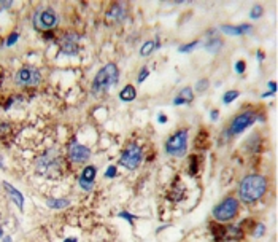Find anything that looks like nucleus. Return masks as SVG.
<instances>
[{
  "instance_id": "nucleus-1",
  "label": "nucleus",
  "mask_w": 278,
  "mask_h": 242,
  "mask_svg": "<svg viewBox=\"0 0 278 242\" xmlns=\"http://www.w3.org/2000/svg\"><path fill=\"white\" fill-rule=\"evenodd\" d=\"M267 190V180L262 175H248L239 186V196L243 203L253 204L264 196Z\"/></svg>"
},
{
  "instance_id": "nucleus-2",
  "label": "nucleus",
  "mask_w": 278,
  "mask_h": 242,
  "mask_svg": "<svg viewBox=\"0 0 278 242\" xmlns=\"http://www.w3.org/2000/svg\"><path fill=\"white\" fill-rule=\"evenodd\" d=\"M118 77H120V70H118L116 64L110 62V64L103 66L99 72H97L95 78L93 81V93L94 94H102L105 93L108 88L118 83Z\"/></svg>"
},
{
  "instance_id": "nucleus-3",
  "label": "nucleus",
  "mask_w": 278,
  "mask_h": 242,
  "mask_svg": "<svg viewBox=\"0 0 278 242\" xmlns=\"http://www.w3.org/2000/svg\"><path fill=\"white\" fill-rule=\"evenodd\" d=\"M239 212V201L232 196H229L215 207L213 209V217L218 222H231L232 218H235Z\"/></svg>"
},
{
  "instance_id": "nucleus-4",
  "label": "nucleus",
  "mask_w": 278,
  "mask_h": 242,
  "mask_svg": "<svg viewBox=\"0 0 278 242\" xmlns=\"http://www.w3.org/2000/svg\"><path fill=\"white\" fill-rule=\"evenodd\" d=\"M186 150H187V131L186 129L177 131V133L170 136L169 140L165 142V151L167 155L170 156L182 158L186 155Z\"/></svg>"
},
{
  "instance_id": "nucleus-5",
  "label": "nucleus",
  "mask_w": 278,
  "mask_h": 242,
  "mask_svg": "<svg viewBox=\"0 0 278 242\" xmlns=\"http://www.w3.org/2000/svg\"><path fill=\"white\" fill-rule=\"evenodd\" d=\"M142 160H143V151H142V148L138 147V145L132 143V145H129V147L123 151L120 163H121V166H124L126 169L134 171V169L138 168V166H140Z\"/></svg>"
},
{
  "instance_id": "nucleus-6",
  "label": "nucleus",
  "mask_w": 278,
  "mask_h": 242,
  "mask_svg": "<svg viewBox=\"0 0 278 242\" xmlns=\"http://www.w3.org/2000/svg\"><path fill=\"white\" fill-rule=\"evenodd\" d=\"M41 80V73L35 67H23L16 73V83L23 86H35Z\"/></svg>"
},
{
  "instance_id": "nucleus-7",
  "label": "nucleus",
  "mask_w": 278,
  "mask_h": 242,
  "mask_svg": "<svg viewBox=\"0 0 278 242\" xmlns=\"http://www.w3.org/2000/svg\"><path fill=\"white\" fill-rule=\"evenodd\" d=\"M58 24V15L53 10H43L35 15L33 18V26L37 29H43V31H50Z\"/></svg>"
},
{
  "instance_id": "nucleus-8",
  "label": "nucleus",
  "mask_w": 278,
  "mask_h": 242,
  "mask_svg": "<svg viewBox=\"0 0 278 242\" xmlns=\"http://www.w3.org/2000/svg\"><path fill=\"white\" fill-rule=\"evenodd\" d=\"M254 121H256L254 112H243L237 115L231 124V134H240L242 131H245L248 126H251Z\"/></svg>"
},
{
  "instance_id": "nucleus-9",
  "label": "nucleus",
  "mask_w": 278,
  "mask_h": 242,
  "mask_svg": "<svg viewBox=\"0 0 278 242\" xmlns=\"http://www.w3.org/2000/svg\"><path fill=\"white\" fill-rule=\"evenodd\" d=\"M68 156H70V160L73 163H85L89 160V156H91V150L85 145L81 143H70V147H68Z\"/></svg>"
},
{
  "instance_id": "nucleus-10",
  "label": "nucleus",
  "mask_w": 278,
  "mask_h": 242,
  "mask_svg": "<svg viewBox=\"0 0 278 242\" xmlns=\"http://www.w3.org/2000/svg\"><path fill=\"white\" fill-rule=\"evenodd\" d=\"M76 41H78V37L76 35H67L62 38V51H64L65 54H76L78 53V45H76Z\"/></svg>"
},
{
  "instance_id": "nucleus-11",
  "label": "nucleus",
  "mask_w": 278,
  "mask_h": 242,
  "mask_svg": "<svg viewBox=\"0 0 278 242\" xmlns=\"http://www.w3.org/2000/svg\"><path fill=\"white\" fill-rule=\"evenodd\" d=\"M3 188L6 190V193H8V196L15 201V204L18 206V209L19 210H23L24 209V196H23V193H19V190H16L15 186H11L10 183H3Z\"/></svg>"
},
{
  "instance_id": "nucleus-12",
  "label": "nucleus",
  "mask_w": 278,
  "mask_h": 242,
  "mask_svg": "<svg viewBox=\"0 0 278 242\" xmlns=\"http://www.w3.org/2000/svg\"><path fill=\"white\" fill-rule=\"evenodd\" d=\"M221 31L229 35H243V34L251 32V26L242 24V26H221Z\"/></svg>"
},
{
  "instance_id": "nucleus-13",
  "label": "nucleus",
  "mask_w": 278,
  "mask_h": 242,
  "mask_svg": "<svg viewBox=\"0 0 278 242\" xmlns=\"http://www.w3.org/2000/svg\"><path fill=\"white\" fill-rule=\"evenodd\" d=\"M192 99H194L192 89L191 88H183L177 98L173 99V104H175V105H183V104H191Z\"/></svg>"
},
{
  "instance_id": "nucleus-14",
  "label": "nucleus",
  "mask_w": 278,
  "mask_h": 242,
  "mask_svg": "<svg viewBox=\"0 0 278 242\" xmlns=\"http://www.w3.org/2000/svg\"><path fill=\"white\" fill-rule=\"evenodd\" d=\"M135 96H137V91H135V88L132 86V85L124 86V88H123V91L120 93V98H121V101H124V102L134 101V99H135Z\"/></svg>"
},
{
  "instance_id": "nucleus-15",
  "label": "nucleus",
  "mask_w": 278,
  "mask_h": 242,
  "mask_svg": "<svg viewBox=\"0 0 278 242\" xmlns=\"http://www.w3.org/2000/svg\"><path fill=\"white\" fill-rule=\"evenodd\" d=\"M154 48H156V41L154 40H148V41H145L143 46L140 48V54L143 58H147L150 56V54L154 51Z\"/></svg>"
},
{
  "instance_id": "nucleus-16",
  "label": "nucleus",
  "mask_w": 278,
  "mask_h": 242,
  "mask_svg": "<svg viewBox=\"0 0 278 242\" xmlns=\"http://www.w3.org/2000/svg\"><path fill=\"white\" fill-rule=\"evenodd\" d=\"M95 168L94 166H89V168H86L85 171H83V174L80 178H83V180H86V182H93L94 183V178H95Z\"/></svg>"
},
{
  "instance_id": "nucleus-17",
  "label": "nucleus",
  "mask_w": 278,
  "mask_h": 242,
  "mask_svg": "<svg viewBox=\"0 0 278 242\" xmlns=\"http://www.w3.org/2000/svg\"><path fill=\"white\" fill-rule=\"evenodd\" d=\"M124 15H126V11H124V6L120 5V3H116L113 6V11L110 13V18H115V21H120L124 18Z\"/></svg>"
},
{
  "instance_id": "nucleus-18",
  "label": "nucleus",
  "mask_w": 278,
  "mask_h": 242,
  "mask_svg": "<svg viewBox=\"0 0 278 242\" xmlns=\"http://www.w3.org/2000/svg\"><path fill=\"white\" fill-rule=\"evenodd\" d=\"M46 204L51 209H64V207L68 206V201H65V199H50Z\"/></svg>"
},
{
  "instance_id": "nucleus-19",
  "label": "nucleus",
  "mask_w": 278,
  "mask_h": 242,
  "mask_svg": "<svg viewBox=\"0 0 278 242\" xmlns=\"http://www.w3.org/2000/svg\"><path fill=\"white\" fill-rule=\"evenodd\" d=\"M237 98H239V91L232 89V91H227L224 96H222V102H224V104H231L232 101H235Z\"/></svg>"
},
{
  "instance_id": "nucleus-20",
  "label": "nucleus",
  "mask_w": 278,
  "mask_h": 242,
  "mask_svg": "<svg viewBox=\"0 0 278 242\" xmlns=\"http://www.w3.org/2000/svg\"><path fill=\"white\" fill-rule=\"evenodd\" d=\"M219 46H221V41L218 38H212V43L207 45V50L210 51V53H216Z\"/></svg>"
},
{
  "instance_id": "nucleus-21",
  "label": "nucleus",
  "mask_w": 278,
  "mask_h": 242,
  "mask_svg": "<svg viewBox=\"0 0 278 242\" xmlns=\"http://www.w3.org/2000/svg\"><path fill=\"white\" fill-rule=\"evenodd\" d=\"M197 45H199L197 40H194L192 43H186V45H183V46H180V53H187V51H191V50H194V48H196Z\"/></svg>"
},
{
  "instance_id": "nucleus-22",
  "label": "nucleus",
  "mask_w": 278,
  "mask_h": 242,
  "mask_svg": "<svg viewBox=\"0 0 278 242\" xmlns=\"http://www.w3.org/2000/svg\"><path fill=\"white\" fill-rule=\"evenodd\" d=\"M197 166H199V164H197V158L192 156L191 161H189V174H191V175H194V174L197 172V169H199Z\"/></svg>"
},
{
  "instance_id": "nucleus-23",
  "label": "nucleus",
  "mask_w": 278,
  "mask_h": 242,
  "mask_svg": "<svg viewBox=\"0 0 278 242\" xmlns=\"http://www.w3.org/2000/svg\"><path fill=\"white\" fill-rule=\"evenodd\" d=\"M262 11H264V10H262L261 5H254L253 10H251V18H253V19H258V18L262 15Z\"/></svg>"
},
{
  "instance_id": "nucleus-24",
  "label": "nucleus",
  "mask_w": 278,
  "mask_h": 242,
  "mask_svg": "<svg viewBox=\"0 0 278 242\" xmlns=\"http://www.w3.org/2000/svg\"><path fill=\"white\" fill-rule=\"evenodd\" d=\"M207 88H208V80H199L197 85H196V91L204 93Z\"/></svg>"
},
{
  "instance_id": "nucleus-25",
  "label": "nucleus",
  "mask_w": 278,
  "mask_h": 242,
  "mask_svg": "<svg viewBox=\"0 0 278 242\" xmlns=\"http://www.w3.org/2000/svg\"><path fill=\"white\" fill-rule=\"evenodd\" d=\"M235 72H237V73L245 72V61H239L237 64H235Z\"/></svg>"
},
{
  "instance_id": "nucleus-26",
  "label": "nucleus",
  "mask_w": 278,
  "mask_h": 242,
  "mask_svg": "<svg viewBox=\"0 0 278 242\" xmlns=\"http://www.w3.org/2000/svg\"><path fill=\"white\" fill-rule=\"evenodd\" d=\"M115 175H116V168H115V166H108V169H107V172H105V177L113 178Z\"/></svg>"
},
{
  "instance_id": "nucleus-27",
  "label": "nucleus",
  "mask_w": 278,
  "mask_h": 242,
  "mask_svg": "<svg viewBox=\"0 0 278 242\" xmlns=\"http://www.w3.org/2000/svg\"><path fill=\"white\" fill-rule=\"evenodd\" d=\"M120 217H123L124 220H127V222H129L130 225L134 223V217H132L130 213H127V212H121V213H120Z\"/></svg>"
},
{
  "instance_id": "nucleus-28",
  "label": "nucleus",
  "mask_w": 278,
  "mask_h": 242,
  "mask_svg": "<svg viewBox=\"0 0 278 242\" xmlns=\"http://www.w3.org/2000/svg\"><path fill=\"white\" fill-rule=\"evenodd\" d=\"M18 37H19V34L18 32H15V34H11L10 35V38H8V41H6V45H13V43H16V40H18Z\"/></svg>"
},
{
  "instance_id": "nucleus-29",
  "label": "nucleus",
  "mask_w": 278,
  "mask_h": 242,
  "mask_svg": "<svg viewBox=\"0 0 278 242\" xmlns=\"http://www.w3.org/2000/svg\"><path fill=\"white\" fill-rule=\"evenodd\" d=\"M148 75H150V72L147 70V69H143V70H142V73L138 75V78H137V80H138V83H143V81H145V78H147Z\"/></svg>"
},
{
  "instance_id": "nucleus-30",
  "label": "nucleus",
  "mask_w": 278,
  "mask_h": 242,
  "mask_svg": "<svg viewBox=\"0 0 278 242\" xmlns=\"http://www.w3.org/2000/svg\"><path fill=\"white\" fill-rule=\"evenodd\" d=\"M218 110H213V112H212V120H218Z\"/></svg>"
},
{
  "instance_id": "nucleus-31",
  "label": "nucleus",
  "mask_w": 278,
  "mask_h": 242,
  "mask_svg": "<svg viewBox=\"0 0 278 242\" xmlns=\"http://www.w3.org/2000/svg\"><path fill=\"white\" fill-rule=\"evenodd\" d=\"M269 88L270 89H272V93L275 91V89H277V85H275V83L274 81H269Z\"/></svg>"
},
{
  "instance_id": "nucleus-32",
  "label": "nucleus",
  "mask_w": 278,
  "mask_h": 242,
  "mask_svg": "<svg viewBox=\"0 0 278 242\" xmlns=\"http://www.w3.org/2000/svg\"><path fill=\"white\" fill-rule=\"evenodd\" d=\"M167 121V116L165 115H159V123H165Z\"/></svg>"
},
{
  "instance_id": "nucleus-33",
  "label": "nucleus",
  "mask_w": 278,
  "mask_h": 242,
  "mask_svg": "<svg viewBox=\"0 0 278 242\" xmlns=\"http://www.w3.org/2000/svg\"><path fill=\"white\" fill-rule=\"evenodd\" d=\"M64 242H76V239H65Z\"/></svg>"
},
{
  "instance_id": "nucleus-34",
  "label": "nucleus",
  "mask_w": 278,
  "mask_h": 242,
  "mask_svg": "<svg viewBox=\"0 0 278 242\" xmlns=\"http://www.w3.org/2000/svg\"><path fill=\"white\" fill-rule=\"evenodd\" d=\"M0 168L3 169V161H2V158H0Z\"/></svg>"
},
{
  "instance_id": "nucleus-35",
  "label": "nucleus",
  "mask_w": 278,
  "mask_h": 242,
  "mask_svg": "<svg viewBox=\"0 0 278 242\" xmlns=\"http://www.w3.org/2000/svg\"><path fill=\"white\" fill-rule=\"evenodd\" d=\"M3 236V231H2V228H0V238H2Z\"/></svg>"
}]
</instances>
